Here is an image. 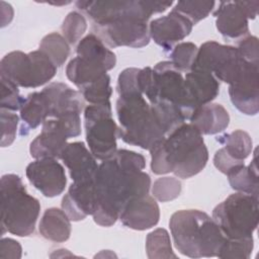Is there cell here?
I'll use <instances>...</instances> for the list:
<instances>
[{
    "label": "cell",
    "mask_w": 259,
    "mask_h": 259,
    "mask_svg": "<svg viewBox=\"0 0 259 259\" xmlns=\"http://www.w3.org/2000/svg\"><path fill=\"white\" fill-rule=\"evenodd\" d=\"M139 86L150 104L174 126L189 120L197 108L187 92L182 72L170 61L140 69Z\"/></svg>",
    "instance_id": "cell-3"
},
{
    "label": "cell",
    "mask_w": 259,
    "mask_h": 259,
    "mask_svg": "<svg viewBox=\"0 0 259 259\" xmlns=\"http://www.w3.org/2000/svg\"><path fill=\"white\" fill-rule=\"evenodd\" d=\"M198 48L189 41L177 44L170 53V59L173 66L180 72H189L194 64Z\"/></svg>",
    "instance_id": "cell-33"
},
{
    "label": "cell",
    "mask_w": 259,
    "mask_h": 259,
    "mask_svg": "<svg viewBox=\"0 0 259 259\" xmlns=\"http://www.w3.org/2000/svg\"><path fill=\"white\" fill-rule=\"evenodd\" d=\"M76 53L78 57L101 64L107 71L113 69L116 64L115 54L106 48L103 40L95 33H88L81 38Z\"/></svg>",
    "instance_id": "cell-26"
},
{
    "label": "cell",
    "mask_w": 259,
    "mask_h": 259,
    "mask_svg": "<svg viewBox=\"0 0 259 259\" xmlns=\"http://www.w3.org/2000/svg\"><path fill=\"white\" fill-rule=\"evenodd\" d=\"M42 91L49 99L52 117L61 118L82 112L84 98L80 91L74 90L62 82H52Z\"/></svg>",
    "instance_id": "cell-20"
},
{
    "label": "cell",
    "mask_w": 259,
    "mask_h": 259,
    "mask_svg": "<svg viewBox=\"0 0 259 259\" xmlns=\"http://www.w3.org/2000/svg\"><path fill=\"white\" fill-rule=\"evenodd\" d=\"M169 227L175 248L190 258L218 257L226 240L213 219L198 209L174 212Z\"/></svg>",
    "instance_id": "cell-5"
},
{
    "label": "cell",
    "mask_w": 259,
    "mask_h": 259,
    "mask_svg": "<svg viewBox=\"0 0 259 259\" xmlns=\"http://www.w3.org/2000/svg\"><path fill=\"white\" fill-rule=\"evenodd\" d=\"M146 252L150 259L177 258L172 250L170 235L163 228L156 229L148 234L146 239Z\"/></svg>",
    "instance_id": "cell-29"
},
{
    "label": "cell",
    "mask_w": 259,
    "mask_h": 259,
    "mask_svg": "<svg viewBox=\"0 0 259 259\" xmlns=\"http://www.w3.org/2000/svg\"><path fill=\"white\" fill-rule=\"evenodd\" d=\"M94 180L73 182L62 199V209L73 222L84 220L93 214L96 208Z\"/></svg>",
    "instance_id": "cell-16"
},
{
    "label": "cell",
    "mask_w": 259,
    "mask_h": 259,
    "mask_svg": "<svg viewBox=\"0 0 259 259\" xmlns=\"http://www.w3.org/2000/svg\"><path fill=\"white\" fill-rule=\"evenodd\" d=\"M20 244L11 238H2L0 241V258L18 259L21 257Z\"/></svg>",
    "instance_id": "cell-41"
},
{
    "label": "cell",
    "mask_w": 259,
    "mask_h": 259,
    "mask_svg": "<svg viewBox=\"0 0 259 259\" xmlns=\"http://www.w3.org/2000/svg\"><path fill=\"white\" fill-rule=\"evenodd\" d=\"M19 111L22 120L20 126L21 136L27 135L29 131L36 128L51 116L50 102L42 90L29 93L24 98Z\"/></svg>",
    "instance_id": "cell-23"
},
{
    "label": "cell",
    "mask_w": 259,
    "mask_h": 259,
    "mask_svg": "<svg viewBox=\"0 0 259 259\" xmlns=\"http://www.w3.org/2000/svg\"><path fill=\"white\" fill-rule=\"evenodd\" d=\"M57 66H62L70 55V46L65 37L57 32L47 34L39 44V49Z\"/></svg>",
    "instance_id": "cell-30"
},
{
    "label": "cell",
    "mask_w": 259,
    "mask_h": 259,
    "mask_svg": "<svg viewBox=\"0 0 259 259\" xmlns=\"http://www.w3.org/2000/svg\"><path fill=\"white\" fill-rule=\"evenodd\" d=\"M84 100L89 104H97L109 101L112 94V88L110 86V77L105 74L100 79L84 86L80 89Z\"/></svg>",
    "instance_id": "cell-32"
},
{
    "label": "cell",
    "mask_w": 259,
    "mask_h": 259,
    "mask_svg": "<svg viewBox=\"0 0 259 259\" xmlns=\"http://www.w3.org/2000/svg\"><path fill=\"white\" fill-rule=\"evenodd\" d=\"M1 100L0 107L1 109H6L10 111L20 110L24 98L20 95L18 87L12 82L1 78Z\"/></svg>",
    "instance_id": "cell-37"
},
{
    "label": "cell",
    "mask_w": 259,
    "mask_h": 259,
    "mask_svg": "<svg viewBox=\"0 0 259 259\" xmlns=\"http://www.w3.org/2000/svg\"><path fill=\"white\" fill-rule=\"evenodd\" d=\"M115 109L120 124L118 138L124 143L150 150L167 136L156 111L142 92L119 94Z\"/></svg>",
    "instance_id": "cell-6"
},
{
    "label": "cell",
    "mask_w": 259,
    "mask_h": 259,
    "mask_svg": "<svg viewBox=\"0 0 259 259\" xmlns=\"http://www.w3.org/2000/svg\"><path fill=\"white\" fill-rule=\"evenodd\" d=\"M180 192L181 182L177 178L170 176L158 178L152 187L153 196L161 202H166L177 198Z\"/></svg>",
    "instance_id": "cell-36"
},
{
    "label": "cell",
    "mask_w": 259,
    "mask_h": 259,
    "mask_svg": "<svg viewBox=\"0 0 259 259\" xmlns=\"http://www.w3.org/2000/svg\"><path fill=\"white\" fill-rule=\"evenodd\" d=\"M107 74V70L99 63L82 58L75 57L66 67L67 78L79 89L100 79Z\"/></svg>",
    "instance_id": "cell-25"
},
{
    "label": "cell",
    "mask_w": 259,
    "mask_h": 259,
    "mask_svg": "<svg viewBox=\"0 0 259 259\" xmlns=\"http://www.w3.org/2000/svg\"><path fill=\"white\" fill-rule=\"evenodd\" d=\"M63 36L69 42V45H75L81 40V37L87 29V21L85 17L77 12H70L64 19L61 26Z\"/></svg>",
    "instance_id": "cell-35"
},
{
    "label": "cell",
    "mask_w": 259,
    "mask_h": 259,
    "mask_svg": "<svg viewBox=\"0 0 259 259\" xmlns=\"http://www.w3.org/2000/svg\"><path fill=\"white\" fill-rule=\"evenodd\" d=\"M212 219L226 238L252 237L258 226V197L233 193L213 208Z\"/></svg>",
    "instance_id": "cell-9"
},
{
    "label": "cell",
    "mask_w": 259,
    "mask_h": 259,
    "mask_svg": "<svg viewBox=\"0 0 259 259\" xmlns=\"http://www.w3.org/2000/svg\"><path fill=\"white\" fill-rule=\"evenodd\" d=\"M25 174L32 186L46 197L60 195L67 184L65 169L55 158L35 159L27 165Z\"/></svg>",
    "instance_id": "cell-13"
},
{
    "label": "cell",
    "mask_w": 259,
    "mask_h": 259,
    "mask_svg": "<svg viewBox=\"0 0 259 259\" xmlns=\"http://www.w3.org/2000/svg\"><path fill=\"white\" fill-rule=\"evenodd\" d=\"M69 217L63 209L50 207L45 210L39 222L40 235L52 242L62 243L67 241L71 235V223Z\"/></svg>",
    "instance_id": "cell-24"
},
{
    "label": "cell",
    "mask_w": 259,
    "mask_h": 259,
    "mask_svg": "<svg viewBox=\"0 0 259 259\" xmlns=\"http://www.w3.org/2000/svg\"><path fill=\"white\" fill-rule=\"evenodd\" d=\"M1 234L26 237L34 232L40 211L39 201L31 196L16 174L1 177Z\"/></svg>",
    "instance_id": "cell-7"
},
{
    "label": "cell",
    "mask_w": 259,
    "mask_h": 259,
    "mask_svg": "<svg viewBox=\"0 0 259 259\" xmlns=\"http://www.w3.org/2000/svg\"><path fill=\"white\" fill-rule=\"evenodd\" d=\"M145 166L142 154L125 149L102 161L94 178L97 204L92 217L97 225L112 226L131 199L149 194L151 178Z\"/></svg>",
    "instance_id": "cell-1"
},
{
    "label": "cell",
    "mask_w": 259,
    "mask_h": 259,
    "mask_svg": "<svg viewBox=\"0 0 259 259\" xmlns=\"http://www.w3.org/2000/svg\"><path fill=\"white\" fill-rule=\"evenodd\" d=\"M240 56L248 63L259 65L258 38L254 35H247L240 39L236 47Z\"/></svg>",
    "instance_id": "cell-39"
},
{
    "label": "cell",
    "mask_w": 259,
    "mask_h": 259,
    "mask_svg": "<svg viewBox=\"0 0 259 259\" xmlns=\"http://www.w3.org/2000/svg\"><path fill=\"white\" fill-rule=\"evenodd\" d=\"M86 142L92 155L101 161L111 158L117 151L119 126L112 117L110 101L89 104L84 109Z\"/></svg>",
    "instance_id": "cell-10"
},
{
    "label": "cell",
    "mask_w": 259,
    "mask_h": 259,
    "mask_svg": "<svg viewBox=\"0 0 259 259\" xmlns=\"http://www.w3.org/2000/svg\"><path fill=\"white\" fill-rule=\"evenodd\" d=\"M193 24L180 13L171 10L165 16L153 19L149 24L150 37L165 51L172 49L189 35Z\"/></svg>",
    "instance_id": "cell-15"
},
{
    "label": "cell",
    "mask_w": 259,
    "mask_h": 259,
    "mask_svg": "<svg viewBox=\"0 0 259 259\" xmlns=\"http://www.w3.org/2000/svg\"><path fill=\"white\" fill-rule=\"evenodd\" d=\"M214 5V1H178L172 10L186 17L194 25L207 17Z\"/></svg>",
    "instance_id": "cell-31"
},
{
    "label": "cell",
    "mask_w": 259,
    "mask_h": 259,
    "mask_svg": "<svg viewBox=\"0 0 259 259\" xmlns=\"http://www.w3.org/2000/svg\"><path fill=\"white\" fill-rule=\"evenodd\" d=\"M68 136L57 118H48L40 134L30 143L29 153L34 159H60L67 146Z\"/></svg>",
    "instance_id": "cell-17"
},
{
    "label": "cell",
    "mask_w": 259,
    "mask_h": 259,
    "mask_svg": "<svg viewBox=\"0 0 259 259\" xmlns=\"http://www.w3.org/2000/svg\"><path fill=\"white\" fill-rule=\"evenodd\" d=\"M149 151L154 174L173 172L175 176L183 179L198 174L208 160L202 135L190 122L177 126L165 138L157 141Z\"/></svg>",
    "instance_id": "cell-4"
},
{
    "label": "cell",
    "mask_w": 259,
    "mask_h": 259,
    "mask_svg": "<svg viewBox=\"0 0 259 259\" xmlns=\"http://www.w3.org/2000/svg\"><path fill=\"white\" fill-rule=\"evenodd\" d=\"M259 1H224L213 12L219 32L228 38H243L249 33V19L257 16Z\"/></svg>",
    "instance_id": "cell-12"
},
{
    "label": "cell",
    "mask_w": 259,
    "mask_h": 259,
    "mask_svg": "<svg viewBox=\"0 0 259 259\" xmlns=\"http://www.w3.org/2000/svg\"><path fill=\"white\" fill-rule=\"evenodd\" d=\"M172 1H77L92 27L110 48H143L150 42L148 20L155 13L164 12Z\"/></svg>",
    "instance_id": "cell-2"
},
{
    "label": "cell",
    "mask_w": 259,
    "mask_h": 259,
    "mask_svg": "<svg viewBox=\"0 0 259 259\" xmlns=\"http://www.w3.org/2000/svg\"><path fill=\"white\" fill-rule=\"evenodd\" d=\"M1 112V147L10 146L15 138L19 117L10 110L0 109Z\"/></svg>",
    "instance_id": "cell-38"
},
{
    "label": "cell",
    "mask_w": 259,
    "mask_h": 259,
    "mask_svg": "<svg viewBox=\"0 0 259 259\" xmlns=\"http://www.w3.org/2000/svg\"><path fill=\"white\" fill-rule=\"evenodd\" d=\"M187 92L196 107L211 102L220 92V83L208 72L191 69L184 76Z\"/></svg>",
    "instance_id": "cell-21"
},
{
    "label": "cell",
    "mask_w": 259,
    "mask_h": 259,
    "mask_svg": "<svg viewBox=\"0 0 259 259\" xmlns=\"http://www.w3.org/2000/svg\"><path fill=\"white\" fill-rule=\"evenodd\" d=\"M1 8H3L6 11V12H4L1 10V20H3L6 17L5 15H7V23L9 24V22L13 18V9L10 4H7L4 1H1Z\"/></svg>",
    "instance_id": "cell-42"
},
{
    "label": "cell",
    "mask_w": 259,
    "mask_h": 259,
    "mask_svg": "<svg viewBox=\"0 0 259 259\" xmlns=\"http://www.w3.org/2000/svg\"><path fill=\"white\" fill-rule=\"evenodd\" d=\"M74 182L94 180L99 165L83 142L68 143L61 158Z\"/></svg>",
    "instance_id": "cell-19"
},
{
    "label": "cell",
    "mask_w": 259,
    "mask_h": 259,
    "mask_svg": "<svg viewBox=\"0 0 259 259\" xmlns=\"http://www.w3.org/2000/svg\"><path fill=\"white\" fill-rule=\"evenodd\" d=\"M254 248L253 237L241 239L226 238L219 254V258L249 259Z\"/></svg>",
    "instance_id": "cell-34"
},
{
    "label": "cell",
    "mask_w": 259,
    "mask_h": 259,
    "mask_svg": "<svg viewBox=\"0 0 259 259\" xmlns=\"http://www.w3.org/2000/svg\"><path fill=\"white\" fill-rule=\"evenodd\" d=\"M247 65L248 62L240 56L236 47L208 40L199 47L192 69L211 73L217 80L231 85L242 75Z\"/></svg>",
    "instance_id": "cell-11"
},
{
    "label": "cell",
    "mask_w": 259,
    "mask_h": 259,
    "mask_svg": "<svg viewBox=\"0 0 259 259\" xmlns=\"http://www.w3.org/2000/svg\"><path fill=\"white\" fill-rule=\"evenodd\" d=\"M244 161H239L231 157L224 148L218 150L213 156V165L215 168L224 174H228L236 167L243 165Z\"/></svg>",
    "instance_id": "cell-40"
},
{
    "label": "cell",
    "mask_w": 259,
    "mask_h": 259,
    "mask_svg": "<svg viewBox=\"0 0 259 259\" xmlns=\"http://www.w3.org/2000/svg\"><path fill=\"white\" fill-rule=\"evenodd\" d=\"M57 73V66L40 50L30 53L13 51L0 62V77L17 87L36 88L51 81Z\"/></svg>",
    "instance_id": "cell-8"
},
{
    "label": "cell",
    "mask_w": 259,
    "mask_h": 259,
    "mask_svg": "<svg viewBox=\"0 0 259 259\" xmlns=\"http://www.w3.org/2000/svg\"><path fill=\"white\" fill-rule=\"evenodd\" d=\"M189 121L201 135H215L228 127L230 115L223 105L209 102L197 107Z\"/></svg>",
    "instance_id": "cell-22"
},
{
    "label": "cell",
    "mask_w": 259,
    "mask_h": 259,
    "mask_svg": "<svg viewBox=\"0 0 259 259\" xmlns=\"http://www.w3.org/2000/svg\"><path fill=\"white\" fill-rule=\"evenodd\" d=\"M258 66L248 63L242 75L229 87L233 105L246 115H256L259 110Z\"/></svg>",
    "instance_id": "cell-14"
},
{
    "label": "cell",
    "mask_w": 259,
    "mask_h": 259,
    "mask_svg": "<svg viewBox=\"0 0 259 259\" xmlns=\"http://www.w3.org/2000/svg\"><path fill=\"white\" fill-rule=\"evenodd\" d=\"M218 142L222 144L226 152L236 160L244 161L252 152L253 143L250 135L242 130H236L230 134L220 136Z\"/></svg>",
    "instance_id": "cell-28"
},
{
    "label": "cell",
    "mask_w": 259,
    "mask_h": 259,
    "mask_svg": "<svg viewBox=\"0 0 259 259\" xmlns=\"http://www.w3.org/2000/svg\"><path fill=\"white\" fill-rule=\"evenodd\" d=\"M118 219L130 229L144 231L158 224L160 208L156 199L147 194L131 199L122 207Z\"/></svg>",
    "instance_id": "cell-18"
},
{
    "label": "cell",
    "mask_w": 259,
    "mask_h": 259,
    "mask_svg": "<svg viewBox=\"0 0 259 259\" xmlns=\"http://www.w3.org/2000/svg\"><path fill=\"white\" fill-rule=\"evenodd\" d=\"M231 187L238 192L258 197V167L257 155L254 152V158L248 166L240 165L227 174Z\"/></svg>",
    "instance_id": "cell-27"
}]
</instances>
